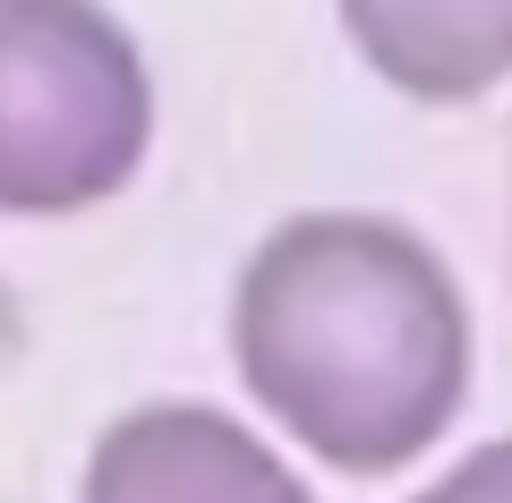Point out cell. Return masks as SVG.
Returning a JSON list of instances; mask_svg holds the SVG:
<instances>
[{
    "label": "cell",
    "instance_id": "1",
    "mask_svg": "<svg viewBox=\"0 0 512 503\" xmlns=\"http://www.w3.org/2000/svg\"><path fill=\"white\" fill-rule=\"evenodd\" d=\"M239 376L350 478L419 461L470 393V299L410 222L316 205L265 231L231 290Z\"/></svg>",
    "mask_w": 512,
    "mask_h": 503
},
{
    "label": "cell",
    "instance_id": "2",
    "mask_svg": "<svg viewBox=\"0 0 512 503\" xmlns=\"http://www.w3.org/2000/svg\"><path fill=\"white\" fill-rule=\"evenodd\" d=\"M154 77L103 0H0V214H77L146 162Z\"/></svg>",
    "mask_w": 512,
    "mask_h": 503
},
{
    "label": "cell",
    "instance_id": "3",
    "mask_svg": "<svg viewBox=\"0 0 512 503\" xmlns=\"http://www.w3.org/2000/svg\"><path fill=\"white\" fill-rule=\"evenodd\" d=\"M77 503H316L299 469L214 401H146L86 452Z\"/></svg>",
    "mask_w": 512,
    "mask_h": 503
},
{
    "label": "cell",
    "instance_id": "4",
    "mask_svg": "<svg viewBox=\"0 0 512 503\" xmlns=\"http://www.w3.org/2000/svg\"><path fill=\"white\" fill-rule=\"evenodd\" d=\"M376 77L427 103L495 86L512 69V0H333Z\"/></svg>",
    "mask_w": 512,
    "mask_h": 503
},
{
    "label": "cell",
    "instance_id": "5",
    "mask_svg": "<svg viewBox=\"0 0 512 503\" xmlns=\"http://www.w3.org/2000/svg\"><path fill=\"white\" fill-rule=\"evenodd\" d=\"M410 503H512V435L478 444L470 461H453L427 495H410Z\"/></svg>",
    "mask_w": 512,
    "mask_h": 503
}]
</instances>
